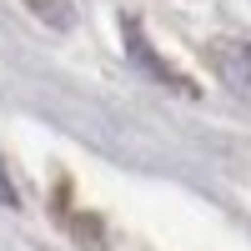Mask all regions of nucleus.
Returning a JSON list of instances; mask_svg holds the SVG:
<instances>
[{"label":"nucleus","instance_id":"nucleus-1","mask_svg":"<svg viewBox=\"0 0 251 251\" xmlns=\"http://www.w3.org/2000/svg\"><path fill=\"white\" fill-rule=\"evenodd\" d=\"M206 66L216 71V80L231 96H241L251 106V46L246 40H211L206 46Z\"/></svg>","mask_w":251,"mask_h":251},{"label":"nucleus","instance_id":"nucleus-2","mask_svg":"<svg viewBox=\"0 0 251 251\" xmlns=\"http://www.w3.org/2000/svg\"><path fill=\"white\" fill-rule=\"evenodd\" d=\"M0 206H5V211H15V206H20V196H15V181H10V166H5V156H0Z\"/></svg>","mask_w":251,"mask_h":251}]
</instances>
